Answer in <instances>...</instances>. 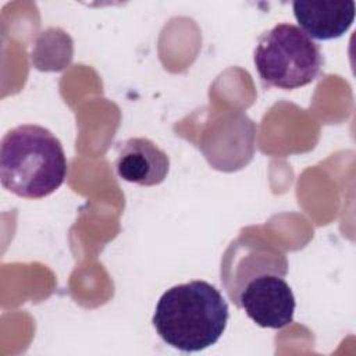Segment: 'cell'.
Masks as SVG:
<instances>
[{
    "label": "cell",
    "mask_w": 356,
    "mask_h": 356,
    "mask_svg": "<svg viewBox=\"0 0 356 356\" xmlns=\"http://www.w3.org/2000/svg\"><path fill=\"white\" fill-rule=\"evenodd\" d=\"M228 317L221 292L206 281L193 280L160 296L152 323L167 345L181 352H200L221 338Z\"/></svg>",
    "instance_id": "obj_1"
},
{
    "label": "cell",
    "mask_w": 356,
    "mask_h": 356,
    "mask_svg": "<svg viewBox=\"0 0 356 356\" xmlns=\"http://www.w3.org/2000/svg\"><path fill=\"white\" fill-rule=\"evenodd\" d=\"M61 142L44 127L24 124L10 129L0 145L1 185L25 199H42L67 178Z\"/></svg>",
    "instance_id": "obj_2"
},
{
    "label": "cell",
    "mask_w": 356,
    "mask_h": 356,
    "mask_svg": "<svg viewBox=\"0 0 356 356\" xmlns=\"http://www.w3.org/2000/svg\"><path fill=\"white\" fill-rule=\"evenodd\" d=\"M253 61L264 86L292 90L320 75L324 56L299 26L282 22L259 36Z\"/></svg>",
    "instance_id": "obj_3"
},
{
    "label": "cell",
    "mask_w": 356,
    "mask_h": 356,
    "mask_svg": "<svg viewBox=\"0 0 356 356\" xmlns=\"http://www.w3.org/2000/svg\"><path fill=\"white\" fill-rule=\"evenodd\" d=\"M288 261L282 252L264 241L239 238L232 242L221 260V282L235 306L242 288L260 274L285 277Z\"/></svg>",
    "instance_id": "obj_4"
},
{
    "label": "cell",
    "mask_w": 356,
    "mask_h": 356,
    "mask_svg": "<svg viewBox=\"0 0 356 356\" xmlns=\"http://www.w3.org/2000/svg\"><path fill=\"white\" fill-rule=\"evenodd\" d=\"M236 307L263 328L280 330L293 321L295 296L284 280L277 274H260L242 288Z\"/></svg>",
    "instance_id": "obj_5"
},
{
    "label": "cell",
    "mask_w": 356,
    "mask_h": 356,
    "mask_svg": "<svg viewBox=\"0 0 356 356\" xmlns=\"http://www.w3.org/2000/svg\"><path fill=\"white\" fill-rule=\"evenodd\" d=\"M115 171L127 182L154 186L167 178L170 159L150 139L129 138L117 146Z\"/></svg>",
    "instance_id": "obj_6"
},
{
    "label": "cell",
    "mask_w": 356,
    "mask_h": 356,
    "mask_svg": "<svg viewBox=\"0 0 356 356\" xmlns=\"http://www.w3.org/2000/svg\"><path fill=\"white\" fill-rule=\"evenodd\" d=\"M292 8L299 28L317 40L341 38L352 26L356 13L352 0H296Z\"/></svg>",
    "instance_id": "obj_7"
}]
</instances>
